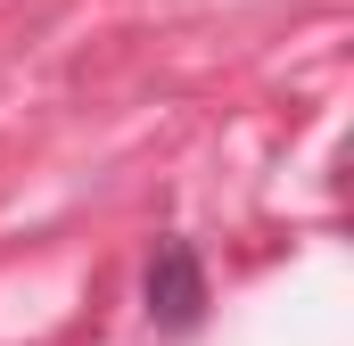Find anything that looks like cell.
I'll use <instances>...</instances> for the list:
<instances>
[{"mask_svg": "<svg viewBox=\"0 0 354 346\" xmlns=\"http://www.w3.org/2000/svg\"><path fill=\"white\" fill-rule=\"evenodd\" d=\"M140 297H149V322L157 330H198L206 322V264H198V248L189 239H157Z\"/></svg>", "mask_w": 354, "mask_h": 346, "instance_id": "6da1fadb", "label": "cell"}]
</instances>
